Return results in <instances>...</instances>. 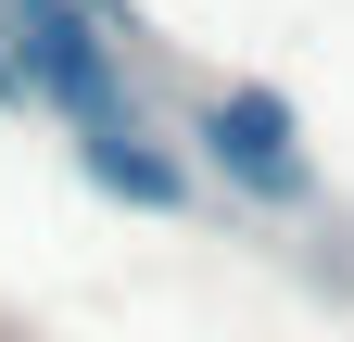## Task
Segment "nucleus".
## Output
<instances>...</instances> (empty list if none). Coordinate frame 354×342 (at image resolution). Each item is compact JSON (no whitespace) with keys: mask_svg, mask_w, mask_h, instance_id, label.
<instances>
[{"mask_svg":"<svg viewBox=\"0 0 354 342\" xmlns=\"http://www.w3.org/2000/svg\"><path fill=\"white\" fill-rule=\"evenodd\" d=\"M114 13L88 0H0V51H13L26 102H51L64 127H152L140 89H127V51H114Z\"/></svg>","mask_w":354,"mask_h":342,"instance_id":"nucleus-1","label":"nucleus"},{"mask_svg":"<svg viewBox=\"0 0 354 342\" xmlns=\"http://www.w3.org/2000/svg\"><path fill=\"white\" fill-rule=\"evenodd\" d=\"M190 140H203V165L241 203H317V165H304V127H291L279 89H215L190 114Z\"/></svg>","mask_w":354,"mask_h":342,"instance_id":"nucleus-2","label":"nucleus"},{"mask_svg":"<svg viewBox=\"0 0 354 342\" xmlns=\"http://www.w3.org/2000/svg\"><path fill=\"white\" fill-rule=\"evenodd\" d=\"M76 165H88V190L140 203V216H190V165H177L152 127H76Z\"/></svg>","mask_w":354,"mask_h":342,"instance_id":"nucleus-3","label":"nucleus"},{"mask_svg":"<svg viewBox=\"0 0 354 342\" xmlns=\"http://www.w3.org/2000/svg\"><path fill=\"white\" fill-rule=\"evenodd\" d=\"M0 102H26V76H13V51H0Z\"/></svg>","mask_w":354,"mask_h":342,"instance_id":"nucleus-4","label":"nucleus"}]
</instances>
